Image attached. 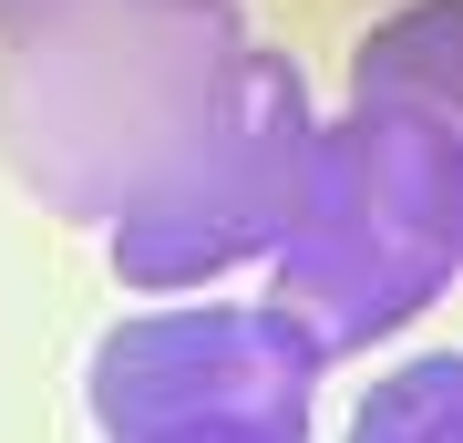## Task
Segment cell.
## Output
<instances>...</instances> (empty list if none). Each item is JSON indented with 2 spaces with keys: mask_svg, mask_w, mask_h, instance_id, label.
I'll return each mask as SVG.
<instances>
[{
  "mask_svg": "<svg viewBox=\"0 0 463 443\" xmlns=\"http://www.w3.org/2000/svg\"><path fill=\"white\" fill-rule=\"evenodd\" d=\"M350 443H463V361L422 351V361L381 371L350 412Z\"/></svg>",
  "mask_w": 463,
  "mask_h": 443,
  "instance_id": "cell-6",
  "label": "cell"
},
{
  "mask_svg": "<svg viewBox=\"0 0 463 443\" xmlns=\"http://www.w3.org/2000/svg\"><path fill=\"white\" fill-rule=\"evenodd\" d=\"M309 82H298L288 52L248 42L227 63V82L206 93V114L175 134V155L155 165L145 186L124 197L114 237V279L134 289H196V279H227V268L268 258L288 237V207H298V176H309Z\"/></svg>",
  "mask_w": 463,
  "mask_h": 443,
  "instance_id": "cell-3",
  "label": "cell"
},
{
  "mask_svg": "<svg viewBox=\"0 0 463 443\" xmlns=\"http://www.w3.org/2000/svg\"><path fill=\"white\" fill-rule=\"evenodd\" d=\"M350 103H402V114H463V0H402L350 52Z\"/></svg>",
  "mask_w": 463,
  "mask_h": 443,
  "instance_id": "cell-5",
  "label": "cell"
},
{
  "mask_svg": "<svg viewBox=\"0 0 463 443\" xmlns=\"http://www.w3.org/2000/svg\"><path fill=\"white\" fill-rule=\"evenodd\" d=\"M319 351L309 330L279 320L268 299H196V310H145L93 341V423L134 443L165 423H216V412H258V423L309 433L319 402Z\"/></svg>",
  "mask_w": 463,
  "mask_h": 443,
  "instance_id": "cell-4",
  "label": "cell"
},
{
  "mask_svg": "<svg viewBox=\"0 0 463 443\" xmlns=\"http://www.w3.org/2000/svg\"><path fill=\"white\" fill-rule=\"evenodd\" d=\"M453 258H463V114L350 103L309 134L288 237L268 247L279 268L268 310L309 330L319 361L381 351L453 289Z\"/></svg>",
  "mask_w": 463,
  "mask_h": 443,
  "instance_id": "cell-2",
  "label": "cell"
},
{
  "mask_svg": "<svg viewBox=\"0 0 463 443\" xmlns=\"http://www.w3.org/2000/svg\"><path fill=\"white\" fill-rule=\"evenodd\" d=\"M248 52L237 0H103L0 42V155L32 207L114 227Z\"/></svg>",
  "mask_w": 463,
  "mask_h": 443,
  "instance_id": "cell-1",
  "label": "cell"
},
{
  "mask_svg": "<svg viewBox=\"0 0 463 443\" xmlns=\"http://www.w3.org/2000/svg\"><path fill=\"white\" fill-rule=\"evenodd\" d=\"M134 443H309V433L258 423V412H216V423H165V433H134Z\"/></svg>",
  "mask_w": 463,
  "mask_h": 443,
  "instance_id": "cell-7",
  "label": "cell"
},
{
  "mask_svg": "<svg viewBox=\"0 0 463 443\" xmlns=\"http://www.w3.org/2000/svg\"><path fill=\"white\" fill-rule=\"evenodd\" d=\"M62 11H103V0H0V42H11V32H42V21H62Z\"/></svg>",
  "mask_w": 463,
  "mask_h": 443,
  "instance_id": "cell-8",
  "label": "cell"
}]
</instances>
